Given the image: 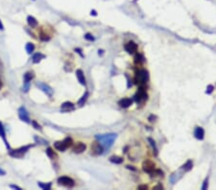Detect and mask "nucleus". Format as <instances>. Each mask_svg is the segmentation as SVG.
Masks as SVG:
<instances>
[{"instance_id": "1", "label": "nucleus", "mask_w": 216, "mask_h": 190, "mask_svg": "<svg viewBox=\"0 0 216 190\" xmlns=\"http://www.w3.org/2000/svg\"><path fill=\"white\" fill-rule=\"evenodd\" d=\"M97 140L100 142L104 149H110L112 146L116 138V134H104V136H96Z\"/></svg>"}, {"instance_id": "2", "label": "nucleus", "mask_w": 216, "mask_h": 190, "mask_svg": "<svg viewBox=\"0 0 216 190\" xmlns=\"http://www.w3.org/2000/svg\"><path fill=\"white\" fill-rule=\"evenodd\" d=\"M73 141H72V138L71 137H66V138H64V140L62 141H57L54 143V147L56 148L58 151L60 152H64L65 150L67 149V148H69L71 145H72Z\"/></svg>"}, {"instance_id": "3", "label": "nucleus", "mask_w": 216, "mask_h": 190, "mask_svg": "<svg viewBox=\"0 0 216 190\" xmlns=\"http://www.w3.org/2000/svg\"><path fill=\"white\" fill-rule=\"evenodd\" d=\"M149 79V74L148 71L145 69H140L138 70L136 74V83L138 84H140V86H143L147 83Z\"/></svg>"}, {"instance_id": "4", "label": "nucleus", "mask_w": 216, "mask_h": 190, "mask_svg": "<svg viewBox=\"0 0 216 190\" xmlns=\"http://www.w3.org/2000/svg\"><path fill=\"white\" fill-rule=\"evenodd\" d=\"M58 184H59V185H62V186H64V187H67V188H71V187H73L75 185V183L72 179L69 178V177L62 176L58 179Z\"/></svg>"}, {"instance_id": "5", "label": "nucleus", "mask_w": 216, "mask_h": 190, "mask_svg": "<svg viewBox=\"0 0 216 190\" xmlns=\"http://www.w3.org/2000/svg\"><path fill=\"white\" fill-rule=\"evenodd\" d=\"M147 97H148V95H147L146 90L144 89L143 86H140L138 88V90L136 91V93L135 94V100L136 101V103H142L146 101Z\"/></svg>"}, {"instance_id": "6", "label": "nucleus", "mask_w": 216, "mask_h": 190, "mask_svg": "<svg viewBox=\"0 0 216 190\" xmlns=\"http://www.w3.org/2000/svg\"><path fill=\"white\" fill-rule=\"evenodd\" d=\"M103 146L100 144L99 141H94L92 142L90 146V154L92 155H99L103 154Z\"/></svg>"}, {"instance_id": "7", "label": "nucleus", "mask_w": 216, "mask_h": 190, "mask_svg": "<svg viewBox=\"0 0 216 190\" xmlns=\"http://www.w3.org/2000/svg\"><path fill=\"white\" fill-rule=\"evenodd\" d=\"M30 147L31 146H24L17 150H11L10 151V155H12L13 157H18V158L22 157L25 155V153L30 149Z\"/></svg>"}, {"instance_id": "8", "label": "nucleus", "mask_w": 216, "mask_h": 190, "mask_svg": "<svg viewBox=\"0 0 216 190\" xmlns=\"http://www.w3.org/2000/svg\"><path fill=\"white\" fill-rule=\"evenodd\" d=\"M36 86H38L39 89H41L48 97L53 96V89H52L51 86H49L48 84H44L43 82H38V83L36 84Z\"/></svg>"}, {"instance_id": "9", "label": "nucleus", "mask_w": 216, "mask_h": 190, "mask_svg": "<svg viewBox=\"0 0 216 190\" xmlns=\"http://www.w3.org/2000/svg\"><path fill=\"white\" fill-rule=\"evenodd\" d=\"M142 169H143L144 172L151 174L156 169V164L152 160H145V161L142 163Z\"/></svg>"}, {"instance_id": "10", "label": "nucleus", "mask_w": 216, "mask_h": 190, "mask_svg": "<svg viewBox=\"0 0 216 190\" xmlns=\"http://www.w3.org/2000/svg\"><path fill=\"white\" fill-rule=\"evenodd\" d=\"M18 116H19L20 120H22L23 122L31 123V120H30V117H29L28 112L26 110V109L24 107H20L19 109H18Z\"/></svg>"}, {"instance_id": "11", "label": "nucleus", "mask_w": 216, "mask_h": 190, "mask_svg": "<svg viewBox=\"0 0 216 190\" xmlns=\"http://www.w3.org/2000/svg\"><path fill=\"white\" fill-rule=\"evenodd\" d=\"M125 50L129 54H135L138 50V44L134 41H129L128 43L125 44Z\"/></svg>"}, {"instance_id": "12", "label": "nucleus", "mask_w": 216, "mask_h": 190, "mask_svg": "<svg viewBox=\"0 0 216 190\" xmlns=\"http://www.w3.org/2000/svg\"><path fill=\"white\" fill-rule=\"evenodd\" d=\"M86 149V146L83 142H77V143L73 146V152L76 153V154H81V153L85 152Z\"/></svg>"}, {"instance_id": "13", "label": "nucleus", "mask_w": 216, "mask_h": 190, "mask_svg": "<svg viewBox=\"0 0 216 190\" xmlns=\"http://www.w3.org/2000/svg\"><path fill=\"white\" fill-rule=\"evenodd\" d=\"M75 110L74 105H73L72 103H70V102H65L62 106H60V110L64 112H72V110Z\"/></svg>"}, {"instance_id": "14", "label": "nucleus", "mask_w": 216, "mask_h": 190, "mask_svg": "<svg viewBox=\"0 0 216 190\" xmlns=\"http://www.w3.org/2000/svg\"><path fill=\"white\" fill-rule=\"evenodd\" d=\"M194 136L197 139H199V140L204 139V137H205L204 129L201 128V127H196V129H195V131H194Z\"/></svg>"}, {"instance_id": "15", "label": "nucleus", "mask_w": 216, "mask_h": 190, "mask_svg": "<svg viewBox=\"0 0 216 190\" xmlns=\"http://www.w3.org/2000/svg\"><path fill=\"white\" fill-rule=\"evenodd\" d=\"M76 77H77L79 83L83 84V86H86V78L85 75H84V72L81 69H78L76 71Z\"/></svg>"}, {"instance_id": "16", "label": "nucleus", "mask_w": 216, "mask_h": 190, "mask_svg": "<svg viewBox=\"0 0 216 190\" xmlns=\"http://www.w3.org/2000/svg\"><path fill=\"white\" fill-rule=\"evenodd\" d=\"M132 103H133V101H132L130 98H123V99H121L119 102H118V104H119V106L121 108L127 109V108H129L132 105Z\"/></svg>"}, {"instance_id": "17", "label": "nucleus", "mask_w": 216, "mask_h": 190, "mask_svg": "<svg viewBox=\"0 0 216 190\" xmlns=\"http://www.w3.org/2000/svg\"><path fill=\"white\" fill-rule=\"evenodd\" d=\"M0 136H1L2 138H3L5 144H6V147L8 148V149H10V145L8 144V142H7V140H6V133H5L4 127H3V125H2L1 122H0Z\"/></svg>"}, {"instance_id": "18", "label": "nucleus", "mask_w": 216, "mask_h": 190, "mask_svg": "<svg viewBox=\"0 0 216 190\" xmlns=\"http://www.w3.org/2000/svg\"><path fill=\"white\" fill-rule=\"evenodd\" d=\"M27 22L29 26H31L32 28H36L37 26H38V21H37V19L34 17H32V15H29V17H27Z\"/></svg>"}, {"instance_id": "19", "label": "nucleus", "mask_w": 216, "mask_h": 190, "mask_svg": "<svg viewBox=\"0 0 216 190\" xmlns=\"http://www.w3.org/2000/svg\"><path fill=\"white\" fill-rule=\"evenodd\" d=\"M44 58H45V56L41 54V53H36L32 58V60L34 63H39L41 60L44 59Z\"/></svg>"}, {"instance_id": "20", "label": "nucleus", "mask_w": 216, "mask_h": 190, "mask_svg": "<svg viewBox=\"0 0 216 190\" xmlns=\"http://www.w3.org/2000/svg\"><path fill=\"white\" fill-rule=\"evenodd\" d=\"M110 161L112 163H115V164H120V163L123 162V158L120 157H117V155H112V157H110Z\"/></svg>"}, {"instance_id": "21", "label": "nucleus", "mask_w": 216, "mask_h": 190, "mask_svg": "<svg viewBox=\"0 0 216 190\" xmlns=\"http://www.w3.org/2000/svg\"><path fill=\"white\" fill-rule=\"evenodd\" d=\"M34 78H35V75L33 72H26L24 74V83H30Z\"/></svg>"}, {"instance_id": "22", "label": "nucleus", "mask_w": 216, "mask_h": 190, "mask_svg": "<svg viewBox=\"0 0 216 190\" xmlns=\"http://www.w3.org/2000/svg\"><path fill=\"white\" fill-rule=\"evenodd\" d=\"M25 49L28 54H31V53H33V51L35 50V45H34L33 43H31V42H28L25 46Z\"/></svg>"}, {"instance_id": "23", "label": "nucleus", "mask_w": 216, "mask_h": 190, "mask_svg": "<svg viewBox=\"0 0 216 190\" xmlns=\"http://www.w3.org/2000/svg\"><path fill=\"white\" fill-rule=\"evenodd\" d=\"M192 166H193V163H192L191 160H188L185 164H183V166H181V169H183L184 171H189L192 169Z\"/></svg>"}, {"instance_id": "24", "label": "nucleus", "mask_w": 216, "mask_h": 190, "mask_svg": "<svg viewBox=\"0 0 216 190\" xmlns=\"http://www.w3.org/2000/svg\"><path fill=\"white\" fill-rule=\"evenodd\" d=\"M88 92H86L85 94L83 95V97L79 100V102H78V104H79V106H83V105H85V103L86 102V100H88Z\"/></svg>"}, {"instance_id": "25", "label": "nucleus", "mask_w": 216, "mask_h": 190, "mask_svg": "<svg viewBox=\"0 0 216 190\" xmlns=\"http://www.w3.org/2000/svg\"><path fill=\"white\" fill-rule=\"evenodd\" d=\"M38 185L41 187V189L44 190H49L51 189V183H38Z\"/></svg>"}, {"instance_id": "26", "label": "nucleus", "mask_w": 216, "mask_h": 190, "mask_svg": "<svg viewBox=\"0 0 216 190\" xmlns=\"http://www.w3.org/2000/svg\"><path fill=\"white\" fill-rule=\"evenodd\" d=\"M39 39H41V41H48L50 39V36H48L47 34H44L43 31L41 32V34H39Z\"/></svg>"}, {"instance_id": "27", "label": "nucleus", "mask_w": 216, "mask_h": 190, "mask_svg": "<svg viewBox=\"0 0 216 190\" xmlns=\"http://www.w3.org/2000/svg\"><path fill=\"white\" fill-rule=\"evenodd\" d=\"M46 155H48L50 158H54L55 157H56V155H55L54 151L51 149V148H48V149L46 150Z\"/></svg>"}, {"instance_id": "28", "label": "nucleus", "mask_w": 216, "mask_h": 190, "mask_svg": "<svg viewBox=\"0 0 216 190\" xmlns=\"http://www.w3.org/2000/svg\"><path fill=\"white\" fill-rule=\"evenodd\" d=\"M148 140H149V142L151 143V145H152V147H153V149H154V152H155V155H158V149H157V147H156V144H155V141L153 140L152 138H148Z\"/></svg>"}, {"instance_id": "29", "label": "nucleus", "mask_w": 216, "mask_h": 190, "mask_svg": "<svg viewBox=\"0 0 216 190\" xmlns=\"http://www.w3.org/2000/svg\"><path fill=\"white\" fill-rule=\"evenodd\" d=\"M135 62H136V63H140V62H144V59H143V57L141 56V55H136V56L135 57Z\"/></svg>"}, {"instance_id": "30", "label": "nucleus", "mask_w": 216, "mask_h": 190, "mask_svg": "<svg viewBox=\"0 0 216 190\" xmlns=\"http://www.w3.org/2000/svg\"><path fill=\"white\" fill-rule=\"evenodd\" d=\"M35 140H36V142H38V143H39V144H47V141H45L43 138H41V137L35 136Z\"/></svg>"}, {"instance_id": "31", "label": "nucleus", "mask_w": 216, "mask_h": 190, "mask_svg": "<svg viewBox=\"0 0 216 190\" xmlns=\"http://www.w3.org/2000/svg\"><path fill=\"white\" fill-rule=\"evenodd\" d=\"M29 88H30V83H24V84H23V88H22V90L24 92H27L29 90Z\"/></svg>"}, {"instance_id": "32", "label": "nucleus", "mask_w": 216, "mask_h": 190, "mask_svg": "<svg viewBox=\"0 0 216 190\" xmlns=\"http://www.w3.org/2000/svg\"><path fill=\"white\" fill-rule=\"evenodd\" d=\"M85 39H88V41H94V38L92 37L91 34H86V35H85Z\"/></svg>"}, {"instance_id": "33", "label": "nucleus", "mask_w": 216, "mask_h": 190, "mask_svg": "<svg viewBox=\"0 0 216 190\" xmlns=\"http://www.w3.org/2000/svg\"><path fill=\"white\" fill-rule=\"evenodd\" d=\"M32 124H33L34 128H35L36 130H39V131H41V127L39 126L38 123H37V121H32Z\"/></svg>"}, {"instance_id": "34", "label": "nucleus", "mask_w": 216, "mask_h": 190, "mask_svg": "<svg viewBox=\"0 0 216 190\" xmlns=\"http://www.w3.org/2000/svg\"><path fill=\"white\" fill-rule=\"evenodd\" d=\"M207 185H209V178H207L205 179L204 184H203V186H202V189H205L207 187Z\"/></svg>"}, {"instance_id": "35", "label": "nucleus", "mask_w": 216, "mask_h": 190, "mask_svg": "<svg viewBox=\"0 0 216 190\" xmlns=\"http://www.w3.org/2000/svg\"><path fill=\"white\" fill-rule=\"evenodd\" d=\"M212 90H213V86H207V94L211 93Z\"/></svg>"}, {"instance_id": "36", "label": "nucleus", "mask_w": 216, "mask_h": 190, "mask_svg": "<svg viewBox=\"0 0 216 190\" xmlns=\"http://www.w3.org/2000/svg\"><path fill=\"white\" fill-rule=\"evenodd\" d=\"M138 188L140 190H144V189H148V186H147L146 184H141V185H138Z\"/></svg>"}, {"instance_id": "37", "label": "nucleus", "mask_w": 216, "mask_h": 190, "mask_svg": "<svg viewBox=\"0 0 216 190\" xmlns=\"http://www.w3.org/2000/svg\"><path fill=\"white\" fill-rule=\"evenodd\" d=\"M10 187H11V188H15V189H17V190H21V188H20L19 186H17V185H15V184H11V185H10Z\"/></svg>"}, {"instance_id": "38", "label": "nucleus", "mask_w": 216, "mask_h": 190, "mask_svg": "<svg viewBox=\"0 0 216 190\" xmlns=\"http://www.w3.org/2000/svg\"><path fill=\"white\" fill-rule=\"evenodd\" d=\"M154 189H163V186L162 185V184H159V185L155 186V187H154Z\"/></svg>"}, {"instance_id": "39", "label": "nucleus", "mask_w": 216, "mask_h": 190, "mask_svg": "<svg viewBox=\"0 0 216 190\" xmlns=\"http://www.w3.org/2000/svg\"><path fill=\"white\" fill-rule=\"evenodd\" d=\"M5 174H6V172H5V171L3 170V169L0 168V175H1V176H4Z\"/></svg>"}, {"instance_id": "40", "label": "nucleus", "mask_w": 216, "mask_h": 190, "mask_svg": "<svg viewBox=\"0 0 216 190\" xmlns=\"http://www.w3.org/2000/svg\"><path fill=\"white\" fill-rule=\"evenodd\" d=\"M0 30H1V31H3V30H4V25L2 24L1 20H0Z\"/></svg>"}, {"instance_id": "41", "label": "nucleus", "mask_w": 216, "mask_h": 190, "mask_svg": "<svg viewBox=\"0 0 216 190\" xmlns=\"http://www.w3.org/2000/svg\"><path fill=\"white\" fill-rule=\"evenodd\" d=\"M91 15H96L97 14H96V12H95V11H91Z\"/></svg>"}, {"instance_id": "42", "label": "nucleus", "mask_w": 216, "mask_h": 190, "mask_svg": "<svg viewBox=\"0 0 216 190\" xmlns=\"http://www.w3.org/2000/svg\"><path fill=\"white\" fill-rule=\"evenodd\" d=\"M1 86H2V83H1V80H0V88H1Z\"/></svg>"}]
</instances>
